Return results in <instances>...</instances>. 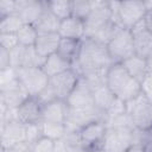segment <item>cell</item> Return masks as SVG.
<instances>
[{
    "label": "cell",
    "instance_id": "1",
    "mask_svg": "<svg viewBox=\"0 0 152 152\" xmlns=\"http://www.w3.org/2000/svg\"><path fill=\"white\" fill-rule=\"evenodd\" d=\"M107 46L94 39L84 38L74 69L82 77L106 76L108 69L113 65Z\"/></svg>",
    "mask_w": 152,
    "mask_h": 152
},
{
    "label": "cell",
    "instance_id": "2",
    "mask_svg": "<svg viewBox=\"0 0 152 152\" xmlns=\"http://www.w3.org/2000/svg\"><path fill=\"white\" fill-rule=\"evenodd\" d=\"M106 84L115 97L125 102L141 94V83L133 78L121 63H114L108 69Z\"/></svg>",
    "mask_w": 152,
    "mask_h": 152
},
{
    "label": "cell",
    "instance_id": "3",
    "mask_svg": "<svg viewBox=\"0 0 152 152\" xmlns=\"http://www.w3.org/2000/svg\"><path fill=\"white\" fill-rule=\"evenodd\" d=\"M145 142V131L129 127H107L101 148L104 152H125L133 144Z\"/></svg>",
    "mask_w": 152,
    "mask_h": 152
},
{
    "label": "cell",
    "instance_id": "4",
    "mask_svg": "<svg viewBox=\"0 0 152 152\" xmlns=\"http://www.w3.org/2000/svg\"><path fill=\"white\" fill-rule=\"evenodd\" d=\"M127 114L131 116L135 128L147 131L152 127V101L141 91L140 95L126 102Z\"/></svg>",
    "mask_w": 152,
    "mask_h": 152
},
{
    "label": "cell",
    "instance_id": "5",
    "mask_svg": "<svg viewBox=\"0 0 152 152\" xmlns=\"http://www.w3.org/2000/svg\"><path fill=\"white\" fill-rule=\"evenodd\" d=\"M106 46L113 63H122L127 58L135 55L132 32L125 27L120 28Z\"/></svg>",
    "mask_w": 152,
    "mask_h": 152
},
{
    "label": "cell",
    "instance_id": "6",
    "mask_svg": "<svg viewBox=\"0 0 152 152\" xmlns=\"http://www.w3.org/2000/svg\"><path fill=\"white\" fill-rule=\"evenodd\" d=\"M17 76L23 88L33 97H37L50 81V77L45 74L42 66L19 68L17 69Z\"/></svg>",
    "mask_w": 152,
    "mask_h": 152
},
{
    "label": "cell",
    "instance_id": "7",
    "mask_svg": "<svg viewBox=\"0 0 152 152\" xmlns=\"http://www.w3.org/2000/svg\"><path fill=\"white\" fill-rule=\"evenodd\" d=\"M112 20L109 1L91 0V12L86 23V38H91L97 30Z\"/></svg>",
    "mask_w": 152,
    "mask_h": 152
},
{
    "label": "cell",
    "instance_id": "8",
    "mask_svg": "<svg viewBox=\"0 0 152 152\" xmlns=\"http://www.w3.org/2000/svg\"><path fill=\"white\" fill-rule=\"evenodd\" d=\"M69 109L71 110H90L96 109L93 97V91L87 81L81 76L77 86L65 100Z\"/></svg>",
    "mask_w": 152,
    "mask_h": 152
},
{
    "label": "cell",
    "instance_id": "9",
    "mask_svg": "<svg viewBox=\"0 0 152 152\" xmlns=\"http://www.w3.org/2000/svg\"><path fill=\"white\" fill-rule=\"evenodd\" d=\"M80 74L74 69H69L62 74H58L50 78L49 84L52 88L56 97L58 100H66L69 95L72 93L75 87L80 81Z\"/></svg>",
    "mask_w": 152,
    "mask_h": 152
},
{
    "label": "cell",
    "instance_id": "10",
    "mask_svg": "<svg viewBox=\"0 0 152 152\" xmlns=\"http://www.w3.org/2000/svg\"><path fill=\"white\" fill-rule=\"evenodd\" d=\"M106 131H107V126L103 120H95L84 125L78 131V138L81 145L84 147L86 151L101 147Z\"/></svg>",
    "mask_w": 152,
    "mask_h": 152
},
{
    "label": "cell",
    "instance_id": "11",
    "mask_svg": "<svg viewBox=\"0 0 152 152\" xmlns=\"http://www.w3.org/2000/svg\"><path fill=\"white\" fill-rule=\"evenodd\" d=\"M146 14V8L144 1L140 0H129L120 1L119 6V20L122 27L131 30L134 25L144 19Z\"/></svg>",
    "mask_w": 152,
    "mask_h": 152
},
{
    "label": "cell",
    "instance_id": "12",
    "mask_svg": "<svg viewBox=\"0 0 152 152\" xmlns=\"http://www.w3.org/2000/svg\"><path fill=\"white\" fill-rule=\"evenodd\" d=\"M1 151L26 141V125L19 120L1 124Z\"/></svg>",
    "mask_w": 152,
    "mask_h": 152
},
{
    "label": "cell",
    "instance_id": "13",
    "mask_svg": "<svg viewBox=\"0 0 152 152\" xmlns=\"http://www.w3.org/2000/svg\"><path fill=\"white\" fill-rule=\"evenodd\" d=\"M27 97H30V95L23 88L18 78L0 87V103L5 104L7 108H18Z\"/></svg>",
    "mask_w": 152,
    "mask_h": 152
},
{
    "label": "cell",
    "instance_id": "14",
    "mask_svg": "<svg viewBox=\"0 0 152 152\" xmlns=\"http://www.w3.org/2000/svg\"><path fill=\"white\" fill-rule=\"evenodd\" d=\"M43 104L38 101L37 97H27L18 108H17V119L25 124H36L42 120Z\"/></svg>",
    "mask_w": 152,
    "mask_h": 152
},
{
    "label": "cell",
    "instance_id": "15",
    "mask_svg": "<svg viewBox=\"0 0 152 152\" xmlns=\"http://www.w3.org/2000/svg\"><path fill=\"white\" fill-rule=\"evenodd\" d=\"M44 11V1L36 0H17V13L24 24L36 25Z\"/></svg>",
    "mask_w": 152,
    "mask_h": 152
},
{
    "label": "cell",
    "instance_id": "16",
    "mask_svg": "<svg viewBox=\"0 0 152 152\" xmlns=\"http://www.w3.org/2000/svg\"><path fill=\"white\" fill-rule=\"evenodd\" d=\"M133 40H134V48H135V55L146 58L150 46L152 44V34L147 31L144 19L139 21L137 25H134L131 28Z\"/></svg>",
    "mask_w": 152,
    "mask_h": 152
},
{
    "label": "cell",
    "instance_id": "17",
    "mask_svg": "<svg viewBox=\"0 0 152 152\" xmlns=\"http://www.w3.org/2000/svg\"><path fill=\"white\" fill-rule=\"evenodd\" d=\"M68 113H69V107L66 102L64 100H55L43 106L42 120L57 122V124H65Z\"/></svg>",
    "mask_w": 152,
    "mask_h": 152
},
{
    "label": "cell",
    "instance_id": "18",
    "mask_svg": "<svg viewBox=\"0 0 152 152\" xmlns=\"http://www.w3.org/2000/svg\"><path fill=\"white\" fill-rule=\"evenodd\" d=\"M58 34L61 38L83 40L86 38V23L71 15L64 20H61Z\"/></svg>",
    "mask_w": 152,
    "mask_h": 152
},
{
    "label": "cell",
    "instance_id": "19",
    "mask_svg": "<svg viewBox=\"0 0 152 152\" xmlns=\"http://www.w3.org/2000/svg\"><path fill=\"white\" fill-rule=\"evenodd\" d=\"M59 40H61V36L58 34V32H51V33L38 32L34 49L40 57L46 58L50 55L57 52Z\"/></svg>",
    "mask_w": 152,
    "mask_h": 152
},
{
    "label": "cell",
    "instance_id": "20",
    "mask_svg": "<svg viewBox=\"0 0 152 152\" xmlns=\"http://www.w3.org/2000/svg\"><path fill=\"white\" fill-rule=\"evenodd\" d=\"M121 64L125 66V69L128 71V74L133 78H135L137 81H139L140 83L150 74V69H148L146 58L140 57L138 55H134V56L127 58Z\"/></svg>",
    "mask_w": 152,
    "mask_h": 152
},
{
    "label": "cell",
    "instance_id": "21",
    "mask_svg": "<svg viewBox=\"0 0 152 152\" xmlns=\"http://www.w3.org/2000/svg\"><path fill=\"white\" fill-rule=\"evenodd\" d=\"M82 48V40L80 39H70V38H61L57 53L62 56L64 59H66L69 63L74 65L76 64L78 59V55Z\"/></svg>",
    "mask_w": 152,
    "mask_h": 152
},
{
    "label": "cell",
    "instance_id": "22",
    "mask_svg": "<svg viewBox=\"0 0 152 152\" xmlns=\"http://www.w3.org/2000/svg\"><path fill=\"white\" fill-rule=\"evenodd\" d=\"M72 68V64L69 63L66 59H64L62 56H59L57 52L50 55L45 58V62L42 66V69L45 71V74L51 78L58 74H62L69 69Z\"/></svg>",
    "mask_w": 152,
    "mask_h": 152
},
{
    "label": "cell",
    "instance_id": "23",
    "mask_svg": "<svg viewBox=\"0 0 152 152\" xmlns=\"http://www.w3.org/2000/svg\"><path fill=\"white\" fill-rule=\"evenodd\" d=\"M93 91V97H94V103L96 109L103 114L107 112V109L110 107V104L113 103L115 96L114 94L110 91V89L107 87V84H102L99 86L94 89H91Z\"/></svg>",
    "mask_w": 152,
    "mask_h": 152
},
{
    "label": "cell",
    "instance_id": "24",
    "mask_svg": "<svg viewBox=\"0 0 152 152\" xmlns=\"http://www.w3.org/2000/svg\"><path fill=\"white\" fill-rule=\"evenodd\" d=\"M59 25H61V20L46 7V4L44 1V11L34 25L36 28L38 30V32L42 33H51V32H58Z\"/></svg>",
    "mask_w": 152,
    "mask_h": 152
},
{
    "label": "cell",
    "instance_id": "25",
    "mask_svg": "<svg viewBox=\"0 0 152 152\" xmlns=\"http://www.w3.org/2000/svg\"><path fill=\"white\" fill-rule=\"evenodd\" d=\"M40 124V129H42V135L46 137L49 139H52L55 141L64 138L66 134V126L65 124H57V122H51V121H39Z\"/></svg>",
    "mask_w": 152,
    "mask_h": 152
},
{
    "label": "cell",
    "instance_id": "26",
    "mask_svg": "<svg viewBox=\"0 0 152 152\" xmlns=\"http://www.w3.org/2000/svg\"><path fill=\"white\" fill-rule=\"evenodd\" d=\"M45 4L59 20H64L72 15V1L70 0H52L45 1Z\"/></svg>",
    "mask_w": 152,
    "mask_h": 152
},
{
    "label": "cell",
    "instance_id": "27",
    "mask_svg": "<svg viewBox=\"0 0 152 152\" xmlns=\"http://www.w3.org/2000/svg\"><path fill=\"white\" fill-rule=\"evenodd\" d=\"M120 28H122V26H120L119 24H116V23L110 20L107 24H104L100 30H97L96 33L90 39H94V40H96V42H99L101 44L107 45L110 42V39L119 32Z\"/></svg>",
    "mask_w": 152,
    "mask_h": 152
},
{
    "label": "cell",
    "instance_id": "28",
    "mask_svg": "<svg viewBox=\"0 0 152 152\" xmlns=\"http://www.w3.org/2000/svg\"><path fill=\"white\" fill-rule=\"evenodd\" d=\"M24 25L20 15L13 13L0 18V33H17Z\"/></svg>",
    "mask_w": 152,
    "mask_h": 152
},
{
    "label": "cell",
    "instance_id": "29",
    "mask_svg": "<svg viewBox=\"0 0 152 152\" xmlns=\"http://www.w3.org/2000/svg\"><path fill=\"white\" fill-rule=\"evenodd\" d=\"M17 37L19 40V44L23 46H34L37 37H38V30L34 25L24 24L23 27L17 32Z\"/></svg>",
    "mask_w": 152,
    "mask_h": 152
},
{
    "label": "cell",
    "instance_id": "30",
    "mask_svg": "<svg viewBox=\"0 0 152 152\" xmlns=\"http://www.w3.org/2000/svg\"><path fill=\"white\" fill-rule=\"evenodd\" d=\"M127 113V106H126V102L115 97L113 103L110 104V107L107 109V112L104 113V116H103V121L104 124L109 122L110 120L122 115V114H126Z\"/></svg>",
    "mask_w": 152,
    "mask_h": 152
},
{
    "label": "cell",
    "instance_id": "31",
    "mask_svg": "<svg viewBox=\"0 0 152 152\" xmlns=\"http://www.w3.org/2000/svg\"><path fill=\"white\" fill-rule=\"evenodd\" d=\"M91 12V0L72 1V17L86 21Z\"/></svg>",
    "mask_w": 152,
    "mask_h": 152
},
{
    "label": "cell",
    "instance_id": "32",
    "mask_svg": "<svg viewBox=\"0 0 152 152\" xmlns=\"http://www.w3.org/2000/svg\"><path fill=\"white\" fill-rule=\"evenodd\" d=\"M55 140L46 137H40L34 144L31 145V152H53Z\"/></svg>",
    "mask_w": 152,
    "mask_h": 152
},
{
    "label": "cell",
    "instance_id": "33",
    "mask_svg": "<svg viewBox=\"0 0 152 152\" xmlns=\"http://www.w3.org/2000/svg\"><path fill=\"white\" fill-rule=\"evenodd\" d=\"M42 135V129H40V124H28L26 125V141L28 145L34 144Z\"/></svg>",
    "mask_w": 152,
    "mask_h": 152
},
{
    "label": "cell",
    "instance_id": "34",
    "mask_svg": "<svg viewBox=\"0 0 152 152\" xmlns=\"http://www.w3.org/2000/svg\"><path fill=\"white\" fill-rule=\"evenodd\" d=\"M19 44L17 33H0V48H4L8 51L17 48Z\"/></svg>",
    "mask_w": 152,
    "mask_h": 152
},
{
    "label": "cell",
    "instance_id": "35",
    "mask_svg": "<svg viewBox=\"0 0 152 152\" xmlns=\"http://www.w3.org/2000/svg\"><path fill=\"white\" fill-rule=\"evenodd\" d=\"M17 13V0H0V18Z\"/></svg>",
    "mask_w": 152,
    "mask_h": 152
},
{
    "label": "cell",
    "instance_id": "36",
    "mask_svg": "<svg viewBox=\"0 0 152 152\" xmlns=\"http://www.w3.org/2000/svg\"><path fill=\"white\" fill-rule=\"evenodd\" d=\"M37 99H38V101H39L43 106H44V104H48V103H50V102H52V101H55V100H58V99L56 97V95H55L52 88L50 87V84H48V86L43 89V91L37 96Z\"/></svg>",
    "mask_w": 152,
    "mask_h": 152
},
{
    "label": "cell",
    "instance_id": "37",
    "mask_svg": "<svg viewBox=\"0 0 152 152\" xmlns=\"http://www.w3.org/2000/svg\"><path fill=\"white\" fill-rule=\"evenodd\" d=\"M11 68V57H10V51L0 48V70Z\"/></svg>",
    "mask_w": 152,
    "mask_h": 152
},
{
    "label": "cell",
    "instance_id": "38",
    "mask_svg": "<svg viewBox=\"0 0 152 152\" xmlns=\"http://www.w3.org/2000/svg\"><path fill=\"white\" fill-rule=\"evenodd\" d=\"M1 152H31V145H28L27 142H21L8 150H4Z\"/></svg>",
    "mask_w": 152,
    "mask_h": 152
},
{
    "label": "cell",
    "instance_id": "39",
    "mask_svg": "<svg viewBox=\"0 0 152 152\" xmlns=\"http://www.w3.org/2000/svg\"><path fill=\"white\" fill-rule=\"evenodd\" d=\"M144 23H145V26H146L147 31L152 34V11L146 12V14L144 17Z\"/></svg>",
    "mask_w": 152,
    "mask_h": 152
},
{
    "label": "cell",
    "instance_id": "40",
    "mask_svg": "<svg viewBox=\"0 0 152 152\" xmlns=\"http://www.w3.org/2000/svg\"><path fill=\"white\" fill-rule=\"evenodd\" d=\"M125 152H146V151H145L144 144H133Z\"/></svg>",
    "mask_w": 152,
    "mask_h": 152
},
{
    "label": "cell",
    "instance_id": "41",
    "mask_svg": "<svg viewBox=\"0 0 152 152\" xmlns=\"http://www.w3.org/2000/svg\"><path fill=\"white\" fill-rule=\"evenodd\" d=\"M146 61H147V65H148L150 71H152V44H151L150 50H148V53L146 56Z\"/></svg>",
    "mask_w": 152,
    "mask_h": 152
},
{
    "label": "cell",
    "instance_id": "42",
    "mask_svg": "<svg viewBox=\"0 0 152 152\" xmlns=\"http://www.w3.org/2000/svg\"><path fill=\"white\" fill-rule=\"evenodd\" d=\"M148 141L152 144V127L148 128L147 131H145V142Z\"/></svg>",
    "mask_w": 152,
    "mask_h": 152
},
{
    "label": "cell",
    "instance_id": "43",
    "mask_svg": "<svg viewBox=\"0 0 152 152\" xmlns=\"http://www.w3.org/2000/svg\"><path fill=\"white\" fill-rule=\"evenodd\" d=\"M144 6L146 8V12L148 11H152V0H148V1H144Z\"/></svg>",
    "mask_w": 152,
    "mask_h": 152
},
{
    "label": "cell",
    "instance_id": "44",
    "mask_svg": "<svg viewBox=\"0 0 152 152\" xmlns=\"http://www.w3.org/2000/svg\"><path fill=\"white\" fill-rule=\"evenodd\" d=\"M144 147H145L146 152H152V144L151 142H148V141L144 142Z\"/></svg>",
    "mask_w": 152,
    "mask_h": 152
},
{
    "label": "cell",
    "instance_id": "45",
    "mask_svg": "<svg viewBox=\"0 0 152 152\" xmlns=\"http://www.w3.org/2000/svg\"><path fill=\"white\" fill-rule=\"evenodd\" d=\"M87 152H104L101 147H96V148H91V150H87Z\"/></svg>",
    "mask_w": 152,
    "mask_h": 152
}]
</instances>
